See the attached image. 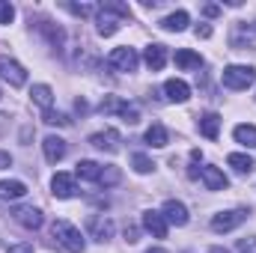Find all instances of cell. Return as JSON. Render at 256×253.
Segmentation results:
<instances>
[{
	"mask_svg": "<svg viewBox=\"0 0 256 253\" xmlns=\"http://www.w3.org/2000/svg\"><path fill=\"white\" fill-rule=\"evenodd\" d=\"M51 236H54L57 244L66 248L68 253H84V248H86V238H84L80 230H78L74 224H68V220H54V224H51Z\"/></svg>",
	"mask_w": 256,
	"mask_h": 253,
	"instance_id": "1",
	"label": "cell"
},
{
	"mask_svg": "<svg viewBox=\"0 0 256 253\" xmlns=\"http://www.w3.org/2000/svg\"><path fill=\"white\" fill-rule=\"evenodd\" d=\"M220 80H224L226 90H248L256 80V68L254 66H226Z\"/></svg>",
	"mask_w": 256,
	"mask_h": 253,
	"instance_id": "2",
	"label": "cell"
},
{
	"mask_svg": "<svg viewBox=\"0 0 256 253\" xmlns=\"http://www.w3.org/2000/svg\"><path fill=\"white\" fill-rule=\"evenodd\" d=\"M248 218H250V212H248V208H230V212H218V214L212 218V230H214V232H232V230H236V226H242Z\"/></svg>",
	"mask_w": 256,
	"mask_h": 253,
	"instance_id": "3",
	"label": "cell"
},
{
	"mask_svg": "<svg viewBox=\"0 0 256 253\" xmlns=\"http://www.w3.org/2000/svg\"><path fill=\"white\" fill-rule=\"evenodd\" d=\"M140 63V57H137V51L134 48H114L110 54H108V66L110 68H116V72H134Z\"/></svg>",
	"mask_w": 256,
	"mask_h": 253,
	"instance_id": "4",
	"label": "cell"
},
{
	"mask_svg": "<svg viewBox=\"0 0 256 253\" xmlns=\"http://www.w3.org/2000/svg\"><path fill=\"white\" fill-rule=\"evenodd\" d=\"M0 80H6L9 86H24L27 84V72L24 66L12 57H0Z\"/></svg>",
	"mask_w": 256,
	"mask_h": 253,
	"instance_id": "5",
	"label": "cell"
},
{
	"mask_svg": "<svg viewBox=\"0 0 256 253\" xmlns=\"http://www.w3.org/2000/svg\"><path fill=\"white\" fill-rule=\"evenodd\" d=\"M12 220L21 224L24 230H39L45 224V218H42V212L36 206H18V208H12Z\"/></svg>",
	"mask_w": 256,
	"mask_h": 253,
	"instance_id": "6",
	"label": "cell"
},
{
	"mask_svg": "<svg viewBox=\"0 0 256 253\" xmlns=\"http://www.w3.org/2000/svg\"><path fill=\"white\" fill-rule=\"evenodd\" d=\"M161 214H164V220H167L170 226H185V224L191 220L185 202H179V200H167V202L161 206Z\"/></svg>",
	"mask_w": 256,
	"mask_h": 253,
	"instance_id": "7",
	"label": "cell"
},
{
	"mask_svg": "<svg viewBox=\"0 0 256 253\" xmlns=\"http://www.w3.org/2000/svg\"><path fill=\"white\" fill-rule=\"evenodd\" d=\"M143 230H146V232H152L155 238H167L170 224L164 220V214H161V212L149 208V212H143Z\"/></svg>",
	"mask_w": 256,
	"mask_h": 253,
	"instance_id": "8",
	"label": "cell"
},
{
	"mask_svg": "<svg viewBox=\"0 0 256 253\" xmlns=\"http://www.w3.org/2000/svg\"><path fill=\"white\" fill-rule=\"evenodd\" d=\"M90 238H96V242H110L114 238V220L110 218H104V214H96V218H90Z\"/></svg>",
	"mask_w": 256,
	"mask_h": 253,
	"instance_id": "9",
	"label": "cell"
},
{
	"mask_svg": "<svg viewBox=\"0 0 256 253\" xmlns=\"http://www.w3.org/2000/svg\"><path fill=\"white\" fill-rule=\"evenodd\" d=\"M90 143L96 146V149H102V152H120V134L116 131H110V128H104V131H96V134H90Z\"/></svg>",
	"mask_w": 256,
	"mask_h": 253,
	"instance_id": "10",
	"label": "cell"
},
{
	"mask_svg": "<svg viewBox=\"0 0 256 253\" xmlns=\"http://www.w3.org/2000/svg\"><path fill=\"white\" fill-rule=\"evenodd\" d=\"M51 194L57 196V200H72L78 188H74V176H68V173H57L54 179H51Z\"/></svg>",
	"mask_w": 256,
	"mask_h": 253,
	"instance_id": "11",
	"label": "cell"
},
{
	"mask_svg": "<svg viewBox=\"0 0 256 253\" xmlns=\"http://www.w3.org/2000/svg\"><path fill=\"white\" fill-rule=\"evenodd\" d=\"M164 96H167V102L185 104V102L191 98V86H188L185 80H179V78H170V80L164 84Z\"/></svg>",
	"mask_w": 256,
	"mask_h": 253,
	"instance_id": "12",
	"label": "cell"
},
{
	"mask_svg": "<svg viewBox=\"0 0 256 253\" xmlns=\"http://www.w3.org/2000/svg\"><path fill=\"white\" fill-rule=\"evenodd\" d=\"M143 63L149 66L152 72H161V68L167 66V45H158V42L146 45V51H143Z\"/></svg>",
	"mask_w": 256,
	"mask_h": 253,
	"instance_id": "13",
	"label": "cell"
},
{
	"mask_svg": "<svg viewBox=\"0 0 256 253\" xmlns=\"http://www.w3.org/2000/svg\"><path fill=\"white\" fill-rule=\"evenodd\" d=\"M96 24H98V36H114V33L120 30L122 18H120L116 12H110V9H104V6H102V12H98Z\"/></svg>",
	"mask_w": 256,
	"mask_h": 253,
	"instance_id": "14",
	"label": "cell"
},
{
	"mask_svg": "<svg viewBox=\"0 0 256 253\" xmlns=\"http://www.w3.org/2000/svg\"><path fill=\"white\" fill-rule=\"evenodd\" d=\"M42 152H45V158H48L51 164L63 161V158H66V140H63V137H57V134L45 137V140H42Z\"/></svg>",
	"mask_w": 256,
	"mask_h": 253,
	"instance_id": "15",
	"label": "cell"
},
{
	"mask_svg": "<svg viewBox=\"0 0 256 253\" xmlns=\"http://www.w3.org/2000/svg\"><path fill=\"white\" fill-rule=\"evenodd\" d=\"M202 185L208 190H224L230 182H226V176H224V170H218V167H202Z\"/></svg>",
	"mask_w": 256,
	"mask_h": 253,
	"instance_id": "16",
	"label": "cell"
},
{
	"mask_svg": "<svg viewBox=\"0 0 256 253\" xmlns=\"http://www.w3.org/2000/svg\"><path fill=\"white\" fill-rule=\"evenodd\" d=\"M30 98H33V104H39L42 110H51V104H54V90H51L48 84H33Z\"/></svg>",
	"mask_w": 256,
	"mask_h": 253,
	"instance_id": "17",
	"label": "cell"
},
{
	"mask_svg": "<svg viewBox=\"0 0 256 253\" xmlns=\"http://www.w3.org/2000/svg\"><path fill=\"white\" fill-rule=\"evenodd\" d=\"M226 164H230L238 176H250V173H254V167H256L254 158H250V155H244V152H232V155L226 158Z\"/></svg>",
	"mask_w": 256,
	"mask_h": 253,
	"instance_id": "18",
	"label": "cell"
},
{
	"mask_svg": "<svg viewBox=\"0 0 256 253\" xmlns=\"http://www.w3.org/2000/svg\"><path fill=\"white\" fill-rule=\"evenodd\" d=\"M188 24H191V15H188L185 9H179V12H173V15H167V18L161 21V27L170 30V33H182Z\"/></svg>",
	"mask_w": 256,
	"mask_h": 253,
	"instance_id": "19",
	"label": "cell"
},
{
	"mask_svg": "<svg viewBox=\"0 0 256 253\" xmlns=\"http://www.w3.org/2000/svg\"><path fill=\"white\" fill-rule=\"evenodd\" d=\"M74 176L84 179V182H98V176H102V164H96V161H78Z\"/></svg>",
	"mask_w": 256,
	"mask_h": 253,
	"instance_id": "20",
	"label": "cell"
},
{
	"mask_svg": "<svg viewBox=\"0 0 256 253\" xmlns=\"http://www.w3.org/2000/svg\"><path fill=\"white\" fill-rule=\"evenodd\" d=\"M27 194V185L18 182V179H6L0 182V200H21Z\"/></svg>",
	"mask_w": 256,
	"mask_h": 253,
	"instance_id": "21",
	"label": "cell"
},
{
	"mask_svg": "<svg viewBox=\"0 0 256 253\" xmlns=\"http://www.w3.org/2000/svg\"><path fill=\"white\" fill-rule=\"evenodd\" d=\"M167 128L161 126V122H152V126L146 128V143L152 146V149H161V146H167Z\"/></svg>",
	"mask_w": 256,
	"mask_h": 253,
	"instance_id": "22",
	"label": "cell"
},
{
	"mask_svg": "<svg viewBox=\"0 0 256 253\" xmlns=\"http://www.w3.org/2000/svg\"><path fill=\"white\" fill-rule=\"evenodd\" d=\"M232 137H236V143H242L244 149H254L256 146V126H236Z\"/></svg>",
	"mask_w": 256,
	"mask_h": 253,
	"instance_id": "23",
	"label": "cell"
},
{
	"mask_svg": "<svg viewBox=\"0 0 256 253\" xmlns=\"http://www.w3.org/2000/svg\"><path fill=\"white\" fill-rule=\"evenodd\" d=\"M176 66L185 68V72H191V68H200L202 66V57L196 51H176Z\"/></svg>",
	"mask_w": 256,
	"mask_h": 253,
	"instance_id": "24",
	"label": "cell"
},
{
	"mask_svg": "<svg viewBox=\"0 0 256 253\" xmlns=\"http://www.w3.org/2000/svg\"><path fill=\"white\" fill-rule=\"evenodd\" d=\"M200 131H202L208 140H214L218 131H220V116H218V114H206V116L200 120Z\"/></svg>",
	"mask_w": 256,
	"mask_h": 253,
	"instance_id": "25",
	"label": "cell"
},
{
	"mask_svg": "<svg viewBox=\"0 0 256 253\" xmlns=\"http://www.w3.org/2000/svg\"><path fill=\"white\" fill-rule=\"evenodd\" d=\"M120 182H122L120 167H114V164L102 167V176H98V185H102V188H110V185H120Z\"/></svg>",
	"mask_w": 256,
	"mask_h": 253,
	"instance_id": "26",
	"label": "cell"
},
{
	"mask_svg": "<svg viewBox=\"0 0 256 253\" xmlns=\"http://www.w3.org/2000/svg\"><path fill=\"white\" fill-rule=\"evenodd\" d=\"M116 114H120L126 122H131V126L140 120V110H137V104H128V102H116Z\"/></svg>",
	"mask_w": 256,
	"mask_h": 253,
	"instance_id": "27",
	"label": "cell"
},
{
	"mask_svg": "<svg viewBox=\"0 0 256 253\" xmlns=\"http://www.w3.org/2000/svg\"><path fill=\"white\" fill-rule=\"evenodd\" d=\"M131 164H134V170H137L140 176H146V173H152V170H155V164H152V158H146L143 152H137V155H131Z\"/></svg>",
	"mask_w": 256,
	"mask_h": 253,
	"instance_id": "28",
	"label": "cell"
},
{
	"mask_svg": "<svg viewBox=\"0 0 256 253\" xmlns=\"http://www.w3.org/2000/svg\"><path fill=\"white\" fill-rule=\"evenodd\" d=\"M15 18V6L9 0H0V24H12Z\"/></svg>",
	"mask_w": 256,
	"mask_h": 253,
	"instance_id": "29",
	"label": "cell"
},
{
	"mask_svg": "<svg viewBox=\"0 0 256 253\" xmlns=\"http://www.w3.org/2000/svg\"><path fill=\"white\" fill-rule=\"evenodd\" d=\"M45 122L48 126H68V116L60 110H45Z\"/></svg>",
	"mask_w": 256,
	"mask_h": 253,
	"instance_id": "30",
	"label": "cell"
},
{
	"mask_svg": "<svg viewBox=\"0 0 256 253\" xmlns=\"http://www.w3.org/2000/svg\"><path fill=\"white\" fill-rule=\"evenodd\" d=\"M236 253H256V236H248L236 244Z\"/></svg>",
	"mask_w": 256,
	"mask_h": 253,
	"instance_id": "31",
	"label": "cell"
},
{
	"mask_svg": "<svg viewBox=\"0 0 256 253\" xmlns=\"http://www.w3.org/2000/svg\"><path fill=\"white\" fill-rule=\"evenodd\" d=\"M66 9H72L74 15H90V12H92L90 6H74V3H66Z\"/></svg>",
	"mask_w": 256,
	"mask_h": 253,
	"instance_id": "32",
	"label": "cell"
},
{
	"mask_svg": "<svg viewBox=\"0 0 256 253\" xmlns=\"http://www.w3.org/2000/svg\"><path fill=\"white\" fill-rule=\"evenodd\" d=\"M9 253H33V244H9Z\"/></svg>",
	"mask_w": 256,
	"mask_h": 253,
	"instance_id": "33",
	"label": "cell"
},
{
	"mask_svg": "<svg viewBox=\"0 0 256 253\" xmlns=\"http://www.w3.org/2000/svg\"><path fill=\"white\" fill-rule=\"evenodd\" d=\"M6 167H12V155L0 149V170H6Z\"/></svg>",
	"mask_w": 256,
	"mask_h": 253,
	"instance_id": "34",
	"label": "cell"
},
{
	"mask_svg": "<svg viewBox=\"0 0 256 253\" xmlns=\"http://www.w3.org/2000/svg\"><path fill=\"white\" fill-rule=\"evenodd\" d=\"M126 242H131V244L137 242V226H131V224L126 226Z\"/></svg>",
	"mask_w": 256,
	"mask_h": 253,
	"instance_id": "35",
	"label": "cell"
},
{
	"mask_svg": "<svg viewBox=\"0 0 256 253\" xmlns=\"http://www.w3.org/2000/svg\"><path fill=\"white\" fill-rule=\"evenodd\" d=\"M196 36H202V39H208V36H212V27H208V24H202V27H196Z\"/></svg>",
	"mask_w": 256,
	"mask_h": 253,
	"instance_id": "36",
	"label": "cell"
},
{
	"mask_svg": "<svg viewBox=\"0 0 256 253\" xmlns=\"http://www.w3.org/2000/svg\"><path fill=\"white\" fill-rule=\"evenodd\" d=\"M218 12H220V6H214V3H208V6H206V15H208V18H214Z\"/></svg>",
	"mask_w": 256,
	"mask_h": 253,
	"instance_id": "37",
	"label": "cell"
},
{
	"mask_svg": "<svg viewBox=\"0 0 256 253\" xmlns=\"http://www.w3.org/2000/svg\"><path fill=\"white\" fill-rule=\"evenodd\" d=\"M6 128H9V116L0 114V134H6Z\"/></svg>",
	"mask_w": 256,
	"mask_h": 253,
	"instance_id": "38",
	"label": "cell"
},
{
	"mask_svg": "<svg viewBox=\"0 0 256 253\" xmlns=\"http://www.w3.org/2000/svg\"><path fill=\"white\" fill-rule=\"evenodd\" d=\"M208 253H230L226 248H208Z\"/></svg>",
	"mask_w": 256,
	"mask_h": 253,
	"instance_id": "39",
	"label": "cell"
},
{
	"mask_svg": "<svg viewBox=\"0 0 256 253\" xmlns=\"http://www.w3.org/2000/svg\"><path fill=\"white\" fill-rule=\"evenodd\" d=\"M146 253H167V250H164V248H149Z\"/></svg>",
	"mask_w": 256,
	"mask_h": 253,
	"instance_id": "40",
	"label": "cell"
}]
</instances>
